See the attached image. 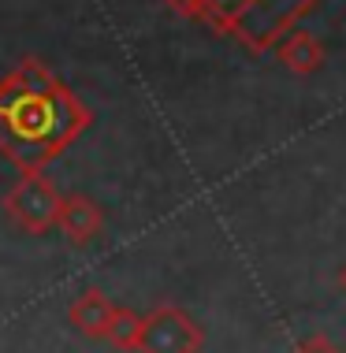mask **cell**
I'll return each mask as SVG.
<instances>
[{
	"instance_id": "9",
	"label": "cell",
	"mask_w": 346,
	"mask_h": 353,
	"mask_svg": "<svg viewBox=\"0 0 346 353\" xmlns=\"http://www.w3.org/2000/svg\"><path fill=\"white\" fill-rule=\"evenodd\" d=\"M291 353H343V350L335 346V342H331L328 335H320V331H316V335H309V339L298 342V346H294Z\"/></svg>"
},
{
	"instance_id": "11",
	"label": "cell",
	"mask_w": 346,
	"mask_h": 353,
	"mask_svg": "<svg viewBox=\"0 0 346 353\" xmlns=\"http://www.w3.org/2000/svg\"><path fill=\"white\" fill-rule=\"evenodd\" d=\"M343 353H346V350H343Z\"/></svg>"
},
{
	"instance_id": "3",
	"label": "cell",
	"mask_w": 346,
	"mask_h": 353,
	"mask_svg": "<svg viewBox=\"0 0 346 353\" xmlns=\"http://www.w3.org/2000/svg\"><path fill=\"white\" fill-rule=\"evenodd\" d=\"M64 194L45 179V171H19V179L4 194V212L8 219L26 234H49L60 219Z\"/></svg>"
},
{
	"instance_id": "2",
	"label": "cell",
	"mask_w": 346,
	"mask_h": 353,
	"mask_svg": "<svg viewBox=\"0 0 346 353\" xmlns=\"http://www.w3.org/2000/svg\"><path fill=\"white\" fill-rule=\"evenodd\" d=\"M164 4L175 15L238 41L253 56H268L324 0H164Z\"/></svg>"
},
{
	"instance_id": "8",
	"label": "cell",
	"mask_w": 346,
	"mask_h": 353,
	"mask_svg": "<svg viewBox=\"0 0 346 353\" xmlns=\"http://www.w3.org/2000/svg\"><path fill=\"white\" fill-rule=\"evenodd\" d=\"M138 331H142V312L134 309H115V320H112V331H108V342L115 350H134L138 346Z\"/></svg>"
},
{
	"instance_id": "1",
	"label": "cell",
	"mask_w": 346,
	"mask_h": 353,
	"mask_svg": "<svg viewBox=\"0 0 346 353\" xmlns=\"http://www.w3.org/2000/svg\"><path fill=\"white\" fill-rule=\"evenodd\" d=\"M93 123V112L37 56L0 79V157L19 171H45Z\"/></svg>"
},
{
	"instance_id": "5",
	"label": "cell",
	"mask_w": 346,
	"mask_h": 353,
	"mask_svg": "<svg viewBox=\"0 0 346 353\" xmlns=\"http://www.w3.org/2000/svg\"><path fill=\"white\" fill-rule=\"evenodd\" d=\"M115 309L112 298L97 286H86V290L75 294V301L67 305V320L79 335L93 339V342H108V331H112V320H115Z\"/></svg>"
},
{
	"instance_id": "6",
	"label": "cell",
	"mask_w": 346,
	"mask_h": 353,
	"mask_svg": "<svg viewBox=\"0 0 346 353\" xmlns=\"http://www.w3.org/2000/svg\"><path fill=\"white\" fill-rule=\"evenodd\" d=\"M56 231H60L71 245H90L93 238L104 231V208L86 194H64Z\"/></svg>"
},
{
	"instance_id": "10",
	"label": "cell",
	"mask_w": 346,
	"mask_h": 353,
	"mask_svg": "<svg viewBox=\"0 0 346 353\" xmlns=\"http://www.w3.org/2000/svg\"><path fill=\"white\" fill-rule=\"evenodd\" d=\"M339 290L346 294V264H343V268H339Z\"/></svg>"
},
{
	"instance_id": "7",
	"label": "cell",
	"mask_w": 346,
	"mask_h": 353,
	"mask_svg": "<svg viewBox=\"0 0 346 353\" xmlns=\"http://www.w3.org/2000/svg\"><path fill=\"white\" fill-rule=\"evenodd\" d=\"M276 60L283 63L287 71H294V74H316L324 68V60H328V52H324V45H320V37L309 34V30H291L283 37L280 45H276Z\"/></svg>"
},
{
	"instance_id": "4",
	"label": "cell",
	"mask_w": 346,
	"mask_h": 353,
	"mask_svg": "<svg viewBox=\"0 0 346 353\" xmlns=\"http://www.w3.org/2000/svg\"><path fill=\"white\" fill-rule=\"evenodd\" d=\"M205 350V327L186 309L160 301L142 316L138 346L134 353H201Z\"/></svg>"
}]
</instances>
